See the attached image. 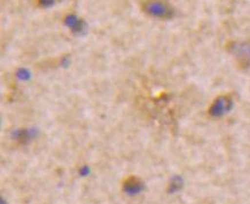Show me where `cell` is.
<instances>
[{
	"mask_svg": "<svg viewBox=\"0 0 250 204\" xmlns=\"http://www.w3.org/2000/svg\"><path fill=\"white\" fill-rule=\"evenodd\" d=\"M143 9L146 14L156 19L169 20L174 15V9L167 0H146Z\"/></svg>",
	"mask_w": 250,
	"mask_h": 204,
	"instance_id": "cell-1",
	"label": "cell"
},
{
	"mask_svg": "<svg viewBox=\"0 0 250 204\" xmlns=\"http://www.w3.org/2000/svg\"><path fill=\"white\" fill-rule=\"evenodd\" d=\"M232 107V101L231 99L228 97H220L218 100L215 101L213 106L211 107V110L210 113L213 116H223L224 114H226L228 111L231 109Z\"/></svg>",
	"mask_w": 250,
	"mask_h": 204,
	"instance_id": "cell-2",
	"label": "cell"
},
{
	"mask_svg": "<svg viewBox=\"0 0 250 204\" xmlns=\"http://www.w3.org/2000/svg\"><path fill=\"white\" fill-rule=\"evenodd\" d=\"M232 52L241 58L250 59V42H239V44L233 45Z\"/></svg>",
	"mask_w": 250,
	"mask_h": 204,
	"instance_id": "cell-3",
	"label": "cell"
},
{
	"mask_svg": "<svg viewBox=\"0 0 250 204\" xmlns=\"http://www.w3.org/2000/svg\"><path fill=\"white\" fill-rule=\"evenodd\" d=\"M54 0H39V4L42 6H49L53 4Z\"/></svg>",
	"mask_w": 250,
	"mask_h": 204,
	"instance_id": "cell-4",
	"label": "cell"
}]
</instances>
